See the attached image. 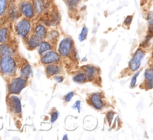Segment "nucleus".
<instances>
[{"label": "nucleus", "mask_w": 153, "mask_h": 140, "mask_svg": "<svg viewBox=\"0 0 153 140\" xmlns=\"http://www.w3.org/2000/svg\"><path fill=\"white\" fill-rule=\"evenodd\" d=\"M14 28L16 35L24 40L31 33L32 23L31 19L22 17L16 21Z\"/></svg>", "instance_id": "f03ea898"}, {"label": "nucleus", "mask_w": 153, "mask_h": 140, "mask_svg": "<svg viewBox=\"0 0 153 140\" xmlns=\"http://www.w3.org/2000/svg\"><path fill=\"white\" fill-rule=\"evenodd\" d=\"M48 28L47 26L43 24L42 22H37L34 25H32V31L31 33L37 35V37H40L41 40L46 39V35H47Z\"/></svg>", "instance_id": "4468645a"}, {"label": "nucleus", "mask_w": 153, "mask_h": 140, "mask_svg": "<svg viewBox=\"0 0 153 140\" xmlns=\"http://www.w3.org/2000/svg\"><path fill=\"white\" fill-rule=\"evenodd\" d=\"M60 19H61L60 14L57 10L51 12L50 18L49 19L51 26H58L60 22Z\"/></svg>", "instance_id": "b1692460"}, {"label": "nucleus", "mask_w": 153, "mask_h": 140, "mask_svg": "<svg viewBox=\"0 0 153 140\" xmlns=\"http://www.w3.org/2000/svg\"><path fill=\"white\" fill-rule=\"evenodd\" d=\"M88 102L93 108L97 110H102L106 104L104 100V96L100 92L92 93L88 97Z\"/></svg>", "instance_id": "1a4fd4ad"}, {"label": "nucleus", "mask_w": 153, "mask_h": 140, "mask_svg": "<svg viewBox=\"0 0 153 140\" xmlns=\"http://www.w3.org/2000/svg\"><path fill=\"white\" fill-rule=\"evenodd\" d=\"M134 74L133 75V76L131 77V82H130V87H131V88H134V87L136 86V85H137V77H138L139 74H140V70H137L136 72H134Z\"/></svg>", "instance_id": "c85d7f7f"}, {"label": "nucleus", "mask_w": 153, "mask_h": 140, "mask_svg": "<svg viewBox=\"0 0 153 140\" xmlns=\"http://www.w3.org/2000/svg\"><path fill=\"white\" fill-rule=\"evenodd\" d=\"M60 37V33L58 30L56 29H50L48 30L47 35H46V39L49 40V42L52 43V44L55 45L58 42V39Z\"/></svg>", "instance_id": "4be33fe9"}, {"label": "nucleus", "mask_w": 153, "mask_h": 140, "mask_svg": "<svg viewBox=\"0 0 153 140\" xmlns=\"http://www.w3.org/2000/svg\"><path fill=\"white\" fill-rule=\"evenodd\" d=\"M132 20H133V15H128V16H127L123 22L124 25H125V26H129V25L131 24Z\"/></svg>", "instance_id": "72a5a7b5"}, {"label": "nucleus", "mask_w": 153, "mask_h": 140, "mask_svg": "<svg viewBox=\"0 0 153 140\" xmlns=\"http://www.w3.org/2000/svg\"><path fill=\"white\" fill-rule=\"evenodd\" d=\"M24 42H25L26 47L28 48L29 50H34V49H37L38 46L40 45V42H41V39L37 35H35L33 33H31L28 37L25 39H24Z\"/></svg>", "instance_id": "ddd939ff"}, {"label": "nucleus", "mask_w": 153, "mask_h": 140, "mask_svg": "<svg viewBox=\"0 0 153 140\" xmlns=\"http://www.w3.org/2000/svg\"><path fill=\"white\" fill-rule=\"evenodd\" d=\"M62 139L63 140H67V139H68V135H67V134L64 135V136L62 137Z\"/></svg>", "instance_id": "4c0bfd02"}, {"label": "nucleus", "mask_w": 153, "mask_h": 140, "mask_svg": "<svg viewBox=\"0 0 153 140\" xmlns=\"http://www.w3.org/2000/svg\"><path fill=\"white\" fill-rule=\"evenodd\" d=\"M4 55L16 56L17 55L16 48L10 43H0V56Z\"/></svg>", "instance_id": "2eb2a0df"}, {"label": "nucleus", "mask_w": 153, "mask_h": 140, "mask_svg": "<svg viewBox=\"0 0 153 140\" xmlns=\"http://www.w3.org/2000/svg\"><path fill=\"white\" fill-rule=\"evenodd\" d=\"M40 61L43 65L49 64H60L62 61V57L58 53V51L52 49L41 55Z\"/></svg>", "instance_id": "6e6552de"}, {"label": "nucleus", "mask_w": 153, "mask_h": 140, "mask_svg": "<svg viewBox=\"0 0 153 140\" xmlns=\"http://www.w3.org/2000/svg\"><path fill=\"white\" fill-rule=\"evenodd\" d=\"M146 21L149 25V33H152L153 31V13L152 11H149L146 14Z\"/></svg>", "instance_id": "a878e982"}, {"label": "nucleus", "mask_w": 153, "mask_h": 140, "mask_svg": "<svg viewBox=\"0 0 153 140\" xmlns=\"http://www.w3.org/2000/svg\"><path fill=\"white\" fill-rule=\"evenodd\" d=\"M88 61V57L84 56L83 58H82V62H85V61Z\"/></svg>", "instance_id": "e433bc0d"}, {"label": "nucleus", "mask_w": 153, "mask_h": 140, "mask_svg": "<svg viewBox=\"0 0 153 140\" xmlns=\"http://www.w3.org/2000/svg\"><path fill=\"white\" fill-rule=\"evenodd\" d=\"M10 2L11 1H10V0H0V17L5 16Z\"/></svg>", "instance_id": "393cba45"}, {"label": "nucleus", "mask_w": 153, "mask_h": 140, "mask_svg": "<svg viewBox=\"0 0 153 140\" xmlns=\"http://www.w3.org/2000/svg\"><path fill=\"white\" fill-rule=\"evenodd\" d=\"M28 85V79L22 76H13L7 84V91L9 94H19L21 91Z\"/></svg>", "instance_id": "7ed1b4c3"}, {"label": "nucleus", "mask_w": 153, "mask_h": 140, "mask_svg": "<svg viewBox=\"0 0 153 140\" xmlns=\"http://www.w3.org/2000/svg\"><path fill=\"white\" fill-rule=\"evenodd\" d=\"M152 33H149L145 37L144 40L140 44V46L142 48H146L148 47L149 44H151V40H152Z\"/></svg>", "instance_id": "cd10ccee"}, {"label": "nucleus", "mask_w": 153, "mask_h": 140, "mask_svg": "<svg viewBox=\"0 0 153 140\" xmlns=\"http://www.w3.org/2000/svg\"><path fill=\"white\" fill-rule=\"evenodd\" d=\"M82 0H64L67 7L70 12H75Z\"/></svg>", "instance_id": "5701e85b"}, {"label": "nucleus", "mask_w": 153, "mask_h": 140, "mask_svg": "<svg viewBox=\"0 0 153 140\" xmlns=\"http://www.w3.org/2000/svg\"><path fill=\"white\" fill-rule=\"evenodd\" d=\"M73 81L78 84H84L88 81V76L82 70L76 72L73 76Z\"/></svg>", "instance_id": "412c9836"}, {"label": "nucleus", "mask_w": 153, "mask_h": 140, "mask_svg": "<svg viewBox=\"0 0 153 140\" xmlns=\"http://www.w3.org/2000/svg\"><path fill=\"white\" fill-rule=\"evenodd\" d=\"M114 115H115V113L114 112H113V111H109V112H108L107 114H106V119H107L108 122V124H110V125L111 124L112 121H113Z\"/></svg>", "instance_id": "7c9ffc66"}, {"label": "nucleus", "mask_w": 153, "mask_h": 140, "mask_svg": "<svg viewBox=\"0 0 153 140\" xmlns=\"http://www.w3.org/2000/svg\"><path fill=\"white\" fill-rule=\"evenodd\" d=\"M18 67L16 56L8 55L0 56V73L5 78H12L16 76Z\"/></svg>", "instance_id": "f257e3e1"}, {"label": "nucleus", "mask_w": 153, "mask_h": 140, "mask_svg": "<svg viewBox=\"0 0 153 140\" xmlns=\"http://www.w3.org/2000/svg\"><path fill=\"white\" fill-rule=\"evenodd\" d=\"M33 70L31 66L28 62H25L20 67L19 76L25 78L26 79H29L32 76Z\"/></svg>", "instance_id": "6ab92c4d"}, {"label": "nucleus", "mask_w": 153, "mask_h": 140, "mask_svg": "<svg viewBox=\"0 0 153 140\" xmlns=\"http://www.w3.org/2000/svg\"><path fill=\"white\" fill-rule=\"evenodd\" d=\"M5 16H7L9 20L12 21V22H16L22 16L17 6L14 3L12 2L10 3L8 7H7V13H6Z\"/></svg>", "instance_id": "f8f14e48"}, {"label": "nucleus", "mask_w": 153, "mask_h": 140, "mask_svg": "<svg viewBox=\"0 0 153 140\" xmlns=\"http://www.w3.org/2000/svg\"><path fill=\"white\" fill-rule=\"evenodd\" d=\"M88 34V28L86 26L82 27V30H81V32L79 35V40L80 42L85 41L87 39Z\"/></svg>", "instance_id": "bb28decb"}, {"label": "nucleus", "mask_w": 153, "mask_h": 140, "mask_svg": "<svg viewBox=\"0 0 153 140\" xmlns=\"http://www.w3.org/2000/svg\"><path fill=\"white\" fill-rule=\"evenodd\" d=\"M32 3L35 14L38 16L48 13L52 8V3L49 0H33Z\"/></svg>", "instance_id": "9d476101"}, {"label": "nucleus", "mask_w": 153, "mask_h": 140, "mask_svg": "<svg viewBox=\"0 0 153 140\" xmlns=\"http://www.w3.org/2000/svg\"><path fill=\"white\" fill-rule=\"evenodd\" d=\"M63 70L60 64H49L45 65V72L48 77H53L54 76L61 74Z\"/></svg>", "instance_id": "dca6fc26"}, {"label": "nucleus", "mask_w": 153, "mask_h": 140, "mask_svg": "<svg viewBox=\"0 0 153 140\" xmlns=\"http://www.w3.org/2000/svg\"><path fill=\"white\" fill-rule=\"evenodd\" d=\"M37 49L38 54L41 56V55H43L46 52L52 50V49H55V45L52 44L51 42H49L46 39H44V40H41V42H40V45L37 48Z\"/></svg>", "instance_id": "f3484780"}, {"label": "nucleus", "mask_w": 153, "mask_h": 140, "mask_svg": "<svg viewBox=\"0 0 153 140\" xmlns=\"http://www.w3.org/2000/svg\"><path fill=\"white\" fill-rule=\"evenodd\" d=\"M73 97H74V92H73V91H70V92H68L65 96H64V101H65L66 103H70Z\"/></svg>", "instance_id": "2f4dec72"}, {"label": "nucleus", "mask_w": 153, "mask_h": 140, "mask_svg": "<svg viewBox=\"0 0 153 140\" xmlns=\"http://www.w3.org/2000/svg\"><path fill=\"white\" fill-rule=\"evenodd\" d=\"M10 40V30L8 26L0 27V43H9Z\"/></svg>", "instance_id": "a211bd4d"}, {"label": "nucleus", "mask_w": 153, "mask_h": 140, "mask_svg": "<svg viewBox=\"0 0 153 140\" xmlns=\"http://www.w3.org/2000/svg\"><path fill=\"white\" fill-rule=\"evenodd\" d=\"M53 79L58 83H61V82H64V77L62 76V75H56V76H53Z\"/></svg>", "instance_id": "c9c22d12"}, {"label": "nucleus", "mask_w": 153, "mask_h": 140, "mask_svg": "<svg viewBox=\"0 0 153 140\" xmlns=\"http://www.w3.org/2000/svg\"><path fill=\"white\" fill-rule=\"evenodd\" d=\"M59 118V112L57 110H53L50 113V121L51 123H55Z\"/></svg>", "instance_id": "c756f323"}, {"label": "nucleus", "mask_w": 153, "mask_h": 140, "mask_svg": "<svg viewBox=\"0 0 153 140\" xmlns=\"http://www.w3.org/2000/svg\"><path fill=\"white\" fill-rule=\"evenodd\" d=\"M145 86L146 89L150 90L153 88V70L152 67H149L144 72Z\"/></svg>", "instance_id": "aec40b11"}, {"label": "nucleus", "mask_w": 153, "mask_h": 140, "mask_svg": "<svg viewBox=\"0 0 153 140\" xmlns=\"http://www.w3.org/2000/svg\"><path fill=\"white\" fill-rule=\"evenodd\" d=\"M74 46V40L73 38L70 37H65L58 43L57 51L62 58H69Z\"/></svg>", "instance_id": "20e7f679"}, {"label": "nucleus", "mask_w": 153, "mask_h": 140, "mask_svg": "<svg viewBox=\"0 0 153 140\" xmlns=\"http://www.w3.org/2000/svg\"><path fill=\"white\" fill-rule=\"evenodd\" d=\"M70 57H72V58L74 59V61H78L79 60V53H78L77 50H76V47H75V46H74V48L73 49V50H72L71 54H70Z\"/></svg>", "instance_id": "473e14b6"}, {"label": "nucleus", "mask_w": 153, "mask_h": 140, "mask_svg": "<svg viewBox=\"0 0 153 140\" xmlns=\"http://www.w3.org/2000/svg\"><path fill=\"white\" fill-rule=\"evenodd\" d=\"M146 52L143 48H138L133 54L132 57L128 61V69L131 72L134 73L137 70H140L142 60L145 57Z\"/></svg>", "instance_id": "39448f33"}, {"label": "nucleus", "mask_w": 153, "mask_h": 140, "mask_svg": "<svg viewBox=\"0 0 153 140\" xmlns=\"http://www.w3.org/2000/svg\"><path fill=\"white\" fill-rule=\"evenodd\" d=\"M81 103H82L81 100H76L74 103V104L72 106V108H73V109H76L79 113L81 112Z\"/></svg>", "instance_id": "f704fd0d"}, {"label": "nucleus", "mask_w": 153, "mask_h": 140, "mask_svg": "<svg viewBox=\"0 0 153 140\" xmlns=\"http://www.w3.org/2000/svg\"><path fill=\"white\" fill-rule=\"evenodd\" d=\"M18 9L21 13V16L27 19H32L35 16V12H34V6H33L32 1L29 0H24V1H19L18 4Z\"/></svg>", "instance_id": "423d86ee"}, {"label": "nucleus", "mask_w": 153, "mask_h": 140, "mask_svg": "<svg viewBox=\"0 0 153 140\" xmlns=\"http://www.w3.org/2000/svg\"><path fill=\"white\" fill-rule=\"evenodd\" d=\"M81 70L85 72L89 81L96 80L100 76V70L96 66L91 65V64H87V65L82 66Z\"/></svg>", "instance_id": "9b49d317"}, {"label": "nucleus", "mask_w": 153, "mask_h": 140, "mask_svg": "<svg viewBox=\"0 0 153 140\" xmlns=\"http://www.w3.org/2000/svg\"><path fill=\"white\" fill-rule=\"evenodd\" d=\"M7 105L8 110L15 115L22 113V103L19 97L16 94H10L7 98Z\"/></svg>", "instance_id": "0eeeda50"}]
</instances>
